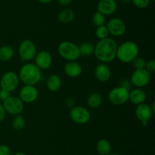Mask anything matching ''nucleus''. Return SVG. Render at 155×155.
I'll return each mask as SVG.
<instances>
[{
    "label": "nucleus",
    "mask_w": 155,
    "mask_h": 155,
    "mask_svg": "<svg viewBox=\"0 0 155 155\" xmlns=\"http://www.w3.org/2000/svg\"><path fill=\"white\" fill-rule=\"evenodd\" d=\"M117 44L116 41L110 37L100 40L95 46V57L102 63H108L116 59Z\"/></svg>",
    "instance_id": "nucleus-1"
},
{
    "label": "nucleus",
    "mask_w": 155,
    "mask_h": 155,
    "mask_svg": "<svg viewBox=\"0 0 155 155\" xmlns=\"http://www.w3.org/2000/svg\"><path fill=\"white\" fill-rule=\"evenodd\" d=\"M18 76L25 85H36L40 81L42 71L34 63L28 62L20 68Z\"/></svg>",
    "instance_id": "nucleus-2"
},
{
    "label": "nucleus",
    "mask_w": 155,
    "mask_h": 155,
    "mask_svg": "<svg viewBox=\"0 0 155 155\" xmlns=\"http://www.w3.org/2000/svg\"><path fill=\"white\" fill-rule=\"evenodd\" d=\"M139 49L137 44L133 41H126L117 46V56L123 63H131L137 56H139Z\"/></svg>",
    "instance_id": "nucleus-3"
},
{
    "label": "nucleus",
    "mask_w": 155,
    "mask_h": 155,
    "mask_svg": "<svg viewBox=\"0 0 155 155\" xmlns=\"http://www.w3.org/2000/svg\"><path fill=\"white\" fill-rule=\"evenodd\" d=\"M58 51L61 57L68 62L77 61L80 57L79 46L71 41L67 40L61 43L58 47Z\"/></svg>",
    "instance_id": "nucleus-4"
},
{
    "label": "nucleus",
    "mask_w": 155,
    "mask_h": 155,
    "mask_svg": "<svg viewBox=\"0 0 155 155\" xmlns=\"http://www.w3.org/2000/svg\"><path fill=\"white\" fill-rule=\"evenodd\" d=\"M36 53V46L33 41L29 39L21 41L18 47V54L21 60L30 62L34 59Z\"/></svg>",
    "instance_id": "nucleus-5"
},
{
    "label": "nucleus",
    "mask_w": 155,
    "mask_h": 155,
    "mask_svg": "<svg viewBox=\"0 0 155 155\" xmlns=\"http://www.w3.org/2000/svg\"><path fill=\"white\" fill-rule=\"evenodd\" d=\"M130 91L121 86H117L110 90L108 94V100L115 106H120L129 100Z\"/></svg>",
    "instance_id": "nucleus-6"
},
{
    "label": "nucleus",
    "mask_w": 155,
    "mask_h": 155,
    "mask_svg": "<svg viewBox=\"0 0 155 155\" xmlns=\"http://www.w3.org/2000/svg\"><path fill=\"white\" fill-rule=\"evenodd\" d=\"M19 76L13 71H6L0 79L1 89L5 90L8 92H12L18 88L19 84Z\"/></svg>",
    "instance_id": "nucleus-7"
},
{
    "label": "nucleus",
    "mask_w": 155,
    "mask_h": 155,
    "mask_svg": "<svg viewBox=\"0 0 155 155\" xmlns=\"http://www.w3.org/2000/svg\"><path fill=\"white\" fill-rule=\"evenodd\" d=\"M69 115L71 119L77 124H86L90 119V112L87 108L82 106H74L71 108Z\"/></svg>",
    "instance_id": "nucleus-8"
},
{
    "label": "nucleus",
    "mask_w": 155,
    "mask_h": 155,
    "mask_svg": "<svg viewBox=\"0 0 155 155\" xmlns=\"http://www.w3.org/2000/svg\"><path fill=\"white\" fill-rule=\"evenodd\" d=\"M2 106L7 113L12 115H20L23 112L24 103L19 97L10 96L2 102Z\"/></svg>",
    "instance_id": "nucleus-9"
},
{
    "label": "nucleus",
    "mask_w": 155,
    "mask_h": 155,
    "mask_svg": "<svg viewBox=\"0 0 155 155\" xmlns=\"http://www.w3.org/2000/svg\"><path fill=\"white\" fill-rule=\"evenodd\" d=\"M151 74L145 68L136 69L130 78L131 84L138 88H142L149 84Z\"/></svg>",
    "instance_id": "nucleus-10"
},
{
    "label": "nucleus",
    "mask_w": 155,
    "mask_h": 155,
    "mask_svg": "<svg viewBox=\"0 0 155 155\" xmlns=\"http://www.w3.org/2000/svg\"><path fill=\"white\" fill-rule=\"evenodd\" d=\"M107 30L109 34L114 36H120L126 33L127 25L124 20L119 18H113L107 23Z\"/></svg>",
    "instance_id": "nucleus-11"
},
{
    "label": "nucleus",
    "mask_w": 155,
    "mask_h": 155,
    "mask_svg": "<svg viewBox=\"0 0 155 155\" xmlns=\"http://www.w3.org/2000/svg\"><path fill=\"white\" fill-rule=\"evenodd\" d=\"M154 112L151 109V106L145 103L137 105V107L135 111L136 116L142 122L143 126H148V122L152 118Z\"/></svg>",
    "instance_id": "nucleus-12"
},
{
    "label": "nucleus",
    "mask_w": 155,
    "mask_h": 155,
    "mask_svg": "<svg viewBox=\"0 0 155 155\" xmlns=\"http://www.w3.org/2000/svg\"><path fill=\"white\" fill-rule=\"evenodd\" d=\"M39 91L35 85H25L21 88L19 92V98L24 103H32L36 101Z\"/></svg>",
    "instance_id": "nucleus-13"
},
{
    "label": "nucleus",
    "mask_w": 155,
    "mask_h": 155,
    "mask_svg": "<svg viewBox=\"0 0 155 155\" xmlns=\"http://www.w3.org/2000/svg\"><path fill=\"white\" fill-rule=\"evenodd\" d=\"M35 65L39 68V69H48L51 67V62H52V57L50 53L45 50H41V51L36 53L34 57Z\"/></svg>",
    "instance_id": "nucleus-14"
},
{
    "label": "nucleus",
    "mask_w": 155,
    "mask_h": 155,
    "mask_svg": "<svg viewBox=\"0 0 155 155\" xmlns=\"http://www.w3.org/2000/svg\"><path fill=\"white\" fill-rule=\"evenodd\" d=\"M117 9V4L115 0H99L97 5V12L106 15H111Z\"/></svg>",
    "instance_id": "nucleus-15"
},
{
    "label": "nucleus",
    "mask_w": 155,
    "mask_h": 155,
    "mask_svg": "<svg viewBox=\"0 0 155 155\" xmlns=\"http://www.w3.org/2000/svg\"><path fill=\"white\" fill-rule=\"evenodd\" d=\"M95 76L97 80L100 82H106L110 79L111 76V71L107 63L101 62L95 68Z\"/></svg>",
    "instance_id": "nucleus-16"
},
{
    "label": "nucleus",
    "mask_w": 155,
    "mask_h": 155,
    "mask_svg": "<svg viewBox=\"0 0 155 155\" xmlns=\"http://www.w3.org/2000/svg\"><path fill=\"white\" fill-rule=\"evenodd\" d=\"M64 72L67 76L71 78H77L81 75L83 72L82 65L77 61H71L64 65Z\"/></svg>",
    "instance_id": "nucleus-17"
},
{
    "label": "nucleus",
    "mask_w": 155,
    "mask_h": 155,
    "mask_svg": "<svg viewBox=\"0 0 155 155\" xmlns=\"http://www.w3.org/2000/svg\"><path fill=\"white\" fill-rule=\"evenodd\" d=\"M145 100H146V93L142 88H137L130 91L129 100H130L133 104L139 105L145 103Z\"/></svg>",
    "instance_id": "nucleus-18"
},
{
    "label": "nucleus",
    "mask_w": 155,
    "mask_h": 155,
    "mask_svg": "<svg viewBox=\"0 0 155 155\" xmlns=\"http://www.w3.org/2000/svg\"><path fill=\"white\" fill-rule=\"evenodd\" d=\"M61 79L58 74H51L48 77L46 81V86L51 92H56L61 87Z\"/></svg>",
    "instance_id": "nucleus-19"
},
{
    "label": "nucleus",
    "mask_w": 155,
    "mask_h": 155,
    "mask_svg": "<svg viewBox=\"0 0 155 155\" xmlns=\"http://www.w3.org/2000/svg\"><path fill=\"white\" fill-rule=\"evenodd\" d=\"M75 19V12L70 9L61 11L58 15V20L63 24H69Z\"/></svg>",
    "instance_id": "nucleus-20"
},
{
    "label": "nucleus",
    "mask_w": 155,
    "mask_h": 155,
    "mask_svg": "<svg viewBox=\"0 0 155 155\" xmlns=\"http://www.w3.org/2000/svg\"><path fill=\"white\" fill-rule=\"evenodd\" d=\"M96 150L100 155H108L111 153V144L108 140L102 138L97 142Z\"/></svg>",
    "instance_id": "nucleus-21"
},
{
    "label": "nucleus",
    "mask_w": 155,
    "mask_h": 155,
    "mask_svg": "<svg viewBox=\"0 0 155 155\" xmlns=\"http://www.w3.org/2000/svg\"><path fill=\"white\" fill-rule=\"evenodd\" d=\"M102 103V96L98 92H93L87 98V104L91 109H96L99 107Z\"/></svg>",
    "instance_id": "nucleus-22"
},
{
    "label": "nucleus",
    "mask_w": 155,
    "mask_h": 155,
    "mask_svg": "<svg viewBox=\"0 0 155 155\" xmlns=\"http://www.w3.org/2000/svg\"><path fill=\"white\" fill-rule=\"evenodd\" d=\"M15 51L11 46L4 45L0 47V61L3 62H8L13 58Z\"/></svg>",
    "instance_id": "nucleus-23"
},
{
    "label": "nucleus",
    "mask_w": 155,
    "mask_h": 155,
    "mask_svg": "<svg viewBox=\"0 0 155 155\" xmlns=\"http://www.w3.org/2000/svg\"><path fill=\"white\" fill-rule=\"evenodd\" d=\"M80 56H89L94 54L95 45L90 42H84L79 46Z\"/></svg>",
    "instance_id": "nucleus-24"
},
{
    "label": "nucleus",
    "mask_w": 155,
    "mask_h": 155,
    "mask_svg": "<svg viewBox=\"0 0 155 155\" xmlns=\"http://www.w3.org/2000/svg\"><path fill=\"white\" fill-rule=\"evenodd\" d=\"M26 124L25 119L23 115H21V114L20 115H15V117L14 118L13 121H12V126H13L14 129L15 130H21L24 128Z\"/></svg>",
    "instance_id": "nucleus-25"
},
{
    "label": "nucleus",
    "mask_w": 155,
    "mask_h": 155,
    "mask_svg": "<svg viewBox=\"0 0 155 155\" xmlns=\"http://www.w3.org/2000/svg\"><path fill=\"white\" fill-rule=\"evenodd\" d=\"M92 23L96 27H99V26L104 25L105 24V16L102 14H101L100 12H96L95 13H94V15H92Z\"/></svg>",
    "instance_id": "nucleus-26"
},
{
    "label": "nucleus",
    "mask_w": 155,
    "mask_h": 155,
    "mask_svg": "<svg viewBox=\"0 0 155 155\" xmlns=\"http://www.w3.org/2000/svg\"><path fill=\"white\" fill-rule=\"evenodd\" d=\"M95 35L100 40L105 39V38L109 37V32L107 30V27L105 25H101L99 27H97L95 30Z\"/></svg>",
    "instance_id": "nucleus-27"
},
{
    "label": "nucleus",
    "mask_w": 155,
    "mask_h": 155,
    "mask_svg": "<svg viewBox=\"0 0 155 155\" xmlns=\"http://www.w3.org/2000/svg\"><path fill=\"white\" fill-rule=\"evenodd\" d=\"M133 64V67L134 68V69H142V68H145V64H146V61L145 60V59L142 57H137L134 59V60L132 62Z\"/></svg>",
    "instance_id": "nucleus-28"
},
{
    "label": "nucleus",
    "mask_w": 155,
    "mask_h": 155,
    "mask_svg": "<svg viewBox=\"0 0 155 155\" xmlns=\"http://www.w3.org/2000/svg\"><path fill=\"white\" fill-rule=\"evenodd\" d=\"M130 1L138 9H145L149 5L151 0H130Z\"/></svg>",
    "instance_id": "nucleus-29"
},
{
    "label": "nucleus",
    "mask_w": 155,
    "mask_h": 155,
    "mask_svg": "<svg viewBox=\"0 0 155 155\" xmlns=\"http://www.w3.org/2000/svg\"><path fill=\"white\" fill-rule=\"evenodd\" d=\"M145 69L151 74V73H154L155 72V61L154 59H151V60L148 61L146 62V64H145Z\"/></svg>",
    "instance_id": "nucleus-30"
},
{
    "label": "nucleus",
    "mask_w": 155,
    "mask_h": 155,
    "mask_svg": "<svg viewBox=\"0 0 155 155\" xmlns=\"http://www.w3.org/2000/svg\"><path fill=\"white\" fill-rule=\"evenodd\" d=\"M0 155H11V149L6 144H0Z\"/></svg>",
    "instance_id": "nucleus-31"
},
{
    "label": "nucleus",
    "mask_w": 155,
    "mask_h": 155,
    "mask_svg": "<svg viewBox=\"0 0 155 155\" xmlns=\"http://www.w3.org/2000/svg\"><path fill=\"white\" fill-rule=\"evenodd\" d=\"M10 92L5 91V90L0 89V100L1 101H5L6 99L10 97Z\"/></svg>",
    "instance_id": "nucleus-32"
},
{
    "label": "nucleus",
    "mask_w": 155,
    "mask_h": 155,
    "mask_svg": "<svg viewBox=\"0 0 155 155\" xmlns=\"http://www.w3.org/2000/svg\"><path fill=\"white\" fill-rule=\"evenodd\" d=\"M120 86L123 87V88H126V89L130 91V88H131L132 86L131 81H130V80H128V79H123L120 81Z\"/></svg>",
    "instance_id": "nucleus-33"
},
{
    "label": "nucleus",
    "mask_w": 155,
    "mask_h": 155,
    "mask_svg": "<svg viewBox=\"0 0 155 155\" xmlns=\"http://www.w3.org/2000/svg\"><path fill=\"white\" fill-rule=\"evenodd\" d=\"M65 103H66L67 106H68L69 108H72L75 106V100L74 97H68L65 100Z\"/></svg>",
    "instance_id": "nucleus-34"
},
{
    "label": "nucleus",
    "mask_w": 155,
    "mask_h": 155,
    "mask_svg": "<svg viewBox=\"0 0 155 155\" xmlns=\"http://www.w3.org/2000/svg\"><path fill=\"white\" fill-rule=\"evenodd\" d=\"M5 115H6L5 110L2 104L0 103V122H2L5 119Z\"/></svg>",
    "instance_id": "nucleus-35"
},
{
    "label": "nucleus",
    "mask_w": 155,
    "mask_h": 155,
    "mask_svg": "<svg viewBox=\"0 0 155 155\" xmlns=\"http://www.w3.org/2000/svg\"><path fill=\"white\" fill-rule=\"evenodd\" d=\"M73 0H57L58 2L62 6H68L71 4Z\"/></svg>",
    "instance_id": "nucleus-36"
},
{
    "label": "nucleus",
    "mask_w": 155,
    "mask_h": 155,
    "mask_svg": "<svg viewBox=\"0 0 155 155\" xmlns=\"http://www.w3.org/2000/svg\"><path fill=\"white\" fill-rule=\"evenodd\" d=\"M37 1L42 4H48V3L51 2L53 0H37Z\"/></svg>",
    "instance_id": "nucleus-37"
},
{
    "label": "nucleus",
    "mask_w": 155,
    "mask_h": 155,
    "mask_svg": "<svg viewBox=\"0 0 155 155\" xmlns=\"http://www.w3.org/2000/svg\"><path fill=\"white\" fill-rule=\"evenodd\" d=\"M14 155H27V153H24V152L18 151V152H16V153H15Z\"/></svg>",
    "instance_id": "nucleus-38"
},
{
    "label": "nucleus",
    "mask_w": 155,
    "mask_h": 155,
    "mask_svg": "<svg viewBox=\"0 0 155 155\" xmlns=\"http://www.w3.org/2000/svg\"><path fill=\"white\" fill-rule=\"evenodd\" d=\"M108 155H120L119 153H110V154H108Z\"/></svg>",
    "instance_id": "nucleus-39"
}]
</instances>
